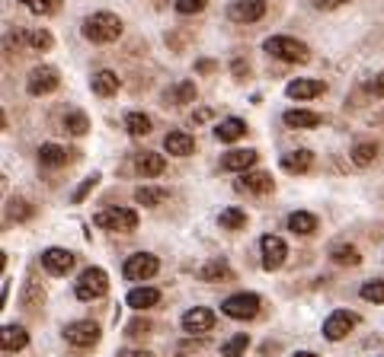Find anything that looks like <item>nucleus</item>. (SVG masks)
<instances>
[{"label": "nucleus", "mask_w": 384, "mask_h": 357, "mask_svg": "<svg viewBox=\"0 0 384 357\" xmlns=\"http://www.w3.org/2000/svg\"><path fill=\"white\" fill-rule=\"evenodd\" d=\"M64 342L68 344H74L77 351H87V348H93V344L99 342V325L93 323V319H77V323H70V325H64Z\"/></svg>", "instance_id": "5"}, {"label": "nucleus", "mask_w": 384, "mask_h": 357, "mask_svg": "<svg viewBox=\"0 0 384 357\" xmlns=\"http://www.w3.org/2000/svg\"><path fill=\"white\" fill-rule=\"evenodd\" d=\"M196 96H199V93H196V83H192V80H180L176 86L167 89V96H163V99H167L170 105H186V103H192Z\"/></svg>", "instance_id": "25"}, {"label": "nucleus", "mask_w": 384, "mask_h": 357, "mask_svg": "<svg viewBox=\"0 0 384 357\" xmlns=\"http://www.w3.org/2000/svg\"><path fill=\"white\" fill-rule=\"evenodd\" d=\"M221 313L230 319H253L259 313V297L256 294H234L221 303Z\"/></svg>", "instance_id": "11"}, {"label": "nucleus", "mask_w": 384, "mask_h": 357, "mask_svg": "<svg viewBox=\"0 0 384 357\" xmlns=\"http://www.w3.org/2000/svg\"><path fill=\"white\" fill-rule=\"evenodd\" d=\"M311 166H314V153L311 150H292V153H285L282 157V169L285 172H292V176H301V172H311Z\"/></svg>", "instance_id": "18"}, {"label": "nucleus", "mask_w": 384, "mask_h": 357, "mask_svg": "<svg viewBox=\"0 0 384 357\" xmlns=\"http://www.w3.org/2000/svg\"><path fill=\"white\" fill-rule=\"evenodd\" d=\"M205 4H209V0H176V13H182V16L202 13Z\"/></svg>", "instance_id": "41"}, {"label": "nucleus", "mask_w": 384, "mask_h": 357, "mask_svg": "<svg viewBox=\"0 0 384 357\" xmlns=\"http://www.w3.org/2000/svg\"><path fill=\"white\" fill-rule=\"evenodd\" d=\"M234 188H237V192H247V195H256V198H266V195H273L275 182H273V172L250 169V172H240Z\"/></svg>", "instance_id": "7"}, {"label": "nucleus", "mask_w": 384, "mask_h": 357, "mask_svg": "<svg viewBox=\"0 0 384 357\" xmlns=\"http://www.w3.org/2000/svg\"><path fill=\"white\" fill-rule=\"evenodd\" d=\"M342 4H349V0H317L321 10H336V7H342Z\"/></svg>", "instance_id": "45"}, {"label": "nucleus", "mask_w": 384, "mask_h": 357, "mask_svg": "<svg viewBox=\"0 0 384 357\" xmlns=\"http://www.w3.org/2000/svg\"><path fill=\"white\" fill-rule=\"evenodd\" d=\"M375 157H378V147L368 144V141H362V144L352 147V163L356 166H371L375 163Z\"/></svg>", "instance_id": "36"}, {"label": "nucleus", "mask_w": 384, "mask_h": 357, "mask_svg": "<svg viewBox=\"0 0 384 357\" xmlns=\"http://www.w3.org/2000/svg\"><path fill=\"white\" fill-rule=\"evenodd\" d=\"M282 122L288 124V128H317V124L323 122L317 112H307V109H292L282 115Z\"/></svg>", "instance_id": "27"}, {"label": "nucleus", "mask_w": 384, "mask_h": 357, "mask_svg": "<svg viewBox=\"0 0 384 357\" xmlns=\"http://www.w3.org/2000/svg\"><path fill=\"white\" fill-rule=\"evenodd\" d=\"M356 325H359V313H352V309H336V313L327 316V323H323V338H327V342H340V338H346Z\"/></svg>", "instance_id": "9"}, {"label": "nucleus", "mask_w": 384, "mask_h": 357, "mask_svg": "<svg viewBox=\"0 0 384 357\" xmlns=\"http://www.w3.org/2000/svg\"><path fill=\"white\" fill-rule=\"evenodd\" d=\"M196 70H199V74H211V70H215V61L202 58V61H196Z\"/></svg>", "instance_id": "46"}, {"label": "nucleus", "mask_w": 384, "mask_h": 357, "mask_svg": "<svg viewBox=\"0 0 384 357\" xmlns=\"http://www.w3.org/2000/svg\"><path fill=\"white\" fill-rule=\"evenodd\" d=\"M199 278H202V281H228V278H234V275H230L228 261H209V265L199 268Z\"/></svg>", "instance_id": "31"}, {"label": "nucleus", "mask_w": 384, "mask_h": 357, "mask_svg": "<svg viewBox=\"0 0 384 357\" xmlns=\"http://www.w3.org/2000/svg\"><path fill=\"white\" fill-rule=\"evenodd\" d=\"M330 259H333L336 265H359V261H362V255H359L356 246H346V242H340V246L330 249Z\"/></svg>", "instance_id": "32"}, {"label": "nucleus", "mask_w": 384, "mask_h": 357, "mask_svg": "<svg viewBox=\"0 0 384 357\" xmlns=\"http://www.w3.org/2000/svg\"><path fill=\"white\" fill-rule=\"evenodd\" d=\"M288 230L298 236H311L317 230V217L311 211H295V214H288Z\"/></svg>", "instance_id": "24"}, {"label": "nucleus", "mask_w": 384, "mask_h": 357, "mask_svg": "<svg viewBox=\"0 0 384 357\" xmlns=\"http://www.w3.org/2000/svg\"><path fill=\"white\" fill-rule=\"evenodd\" d=\"M125 300L132 309H151V306L161 303V290L157 287H135V290H128Z\"/></svg>", "instance_id": "23"}, {"label": "nucleus", "mask_w": 384, "mask_h": 357, "mask_svg": "<svg viewBox=\"0 0 384 357\" xmlns=\"http://www.w3.org/2000/svg\"><path fill=\"white\" fill-rule=\"evenodd\" d=\"M80 35L87 41H93V45H109V41H116L122 35V20L116 13H109V10H99V13L84 20Z\"/></svg>", "instance_id": "1"}, {"label": "nucleus", "mask_w": 384, "mask_h": 357, "mask_svg": "<svg viewBox=\"0 0 384 357\" xmlns=\"http://www.w3.org/2000/svg\"><path fill=\"white\" fill-rule=\"evenodd\" d=\"M211 118V109H199L196 115H192V124H205Z\"/></svg>", "instance_id": "47"}, {"label": "nucleus", "mask_w": 384, "mask_h": 357, "mask_svg": "<svg viewBox=\"0 0 384 357\" xmlns=\"http://www.w3.org/2000/svg\"><path fill=\"white\" fill-rule=\"evenodd\" d=\"M147 332H151V323H147V319H132L128 329H125V335L128 338H141V335H147Z\"/></svg>", "instance_id": "43"}, {"label": "nucleus", "mask_w": 384, "mask_h": 357, "mask_svg": "<svg viewBox=\"0 0 384 357\" xmlns=\"http://www.w3.org/2000/svg\"><path fill=\"white\" fill-rule=\"evenodd\" d=\"M99 230H109V233H132L138 230V214L132 207H103V211L93 217Z\"/></svg>", "instance_id": "3"}, {"label": "nucleus", "mask_w": 384, "mask_h": 357, "mask_svg": "<svg viewBox=\"0 0 384 357\" xmlns=\"http://www.w3.org/2000/svg\"><path fill=\"white\" fill-rule=\"evenodd\" d=\"M58 83H61V77H58L55 67H49V64H42V67H32L26 77V93L29 96H49V93H55Z\"/></svg>", "instance_id": "8"}, {"label": "nucleus", "mask_w": 384, "mask_h": 357, "mask_svg": "<svg viewBox=\"0 0 384 357\" xmlns=\"http://www.w3.org/2000/svg\"><path fill=\"white\" fill-rule=\"evenodd\" d=\"M64 131H68V134H74V138H84L87 131H90V118H87L80 109L68 112V115H64Z\"/></svg>", "instance_id": "30"}, {"label": "nucleus", "mask_w": 384, "mask_h": 357, "mask_svg": "<svg viewBox=\"0 0 384 357\" xmlns=\"http://www.w3.org/2000/svg\"><path fill=\"white\" fill-rule=\"evenodd\" d=\"M151 128H154V122L144 112H128L125 115V131L132 138H144V134H151Z\"/></svg>", "instance_id": "28"}, {"label": "nucleus", "mask_w": 384, "mask_h": 357, "mask_svg": "<svg viewBox=\"0 0 384 357\" xmlns=\"http://www.w3.org/2000/svg\"><path fill=\"white\" fill-rule=\"evenodd\" d=\"M292 357H317V354H311V351H298V354H292Z\"/></svg>", "instance_id": "50"}, {"label": "nucleus", "mask_w": 384, "mask_h": 357, "mask_svg": "<svg viewBox=\"0 0 384 357\" xmlns=\"http://www.w3.org/2000/svg\"><path fill=\"white\" fill-rule=\"evenodd\" d=\"M16 39L29 41V48H35V51H49L51 45H55V35H51L49 29H29V32H16Z\"/></svg>", "instance_id": "26"}, {"label": "nucleus", "mask_w": 384, "mask_h": 357, "mask_svg": "<svg viewBox=\"0 0 384 357\" xmlns=\"http://www.w3.org/2000/svg\"><path fill=\"white\" fill-rule=\"evenodd\" d=\"M70 160V150L64 144H42L39 147V166H45V169H58V166H64Z\"/></svg>", "instance_id": "17"}, {"label": "nucleus", "mask_w": 384, "mask_h": 357, "mask_svg": "<svg viewBox=\"0 0 384 357\" xmlns=\"http://www.w3.org/2000/svg\"><path fill=\"white\" fill-rule=\"evenodd\" d=\"M230 67H234V77H237V80H240V77H244V74H247V70H244V67H247V64H244V61H240V58H234V64H230Z\"/></svg>", "instance_id": "48"}, {"label": "nucleus", "mask_w": 384, "mask_h": 357, "mask_svg": "<svg viewBox=\"0 0 384 357\" xmlns=\"http://www.w3.org/2000/svg\"><path fill=\"white\" fill-rule=\"evenodd\" d=\"M228 16L234 22H259L266 16V0H234L228 7Z\"/></svg>", "instance_id": "13"}, {"label": "nucleus", "mask_w": 384, "mask_h": 357, "mask_svg": "<svg viewBox=\"0 0 384 357\" xmlns=\"http://www.w3.org/2000/svg\"><path fill=\"white\" fill-rule=\"evenodd\" d=\"M135 172L154 178V176H163V172H167V163H163L161 153H138V157H135Z\"/></svg>", "instance_id": "19"}, {"label": "nucleus", "mask_w": 384, "mask_h": 357, "mask_svg": "<svg viewBox=\"0 0 384 357\" xmlns=\"http://www.w3.org/2000/svg\"><path fill=\"white\" fill-rule=\"evenodd\" d=\"M327 93V83L321 80H292L285 89L288 99H321Z\"/></svg>", "instance_id": "16"}, {"label": "nucleus", "mask_w": 384, "mask_h": 357, "mask_svg": "<svg viewBox=\"0 0 384 357\" xmlns=\"http://www.w3.org/2000/svg\"><path fill=\"white\" fill-rule=\"evenodd\" d=\"M163 147H167L170 157H189V153L196 150V141L189 138L186 131H170L167 138H163Z\"/></svg>", "instance_id": "20"}, {"label": "nucleus", "mask_w": 384, "mask_h": 357, "mask_svg": "<svg viewBox=\"0 0 384 357\" xmlns=\"http://www.w3.org/2000/svg\"><path fill=\"white\" fill-rule=\"evenodd\" d=\"M106 290H109V278H106L103 268H87L84 275L77 278V284H74L77 300H84V303L99 300V297H103Z\"/></svg>", "instance_id": "4"}, {"label": "nucleus", "mask_w": 384, "mask_h": 357, "mask_svg": "<svg viewBox=\"0 0 384 357\" xmlns=\"http://www.w3.org/2000/svg\"><path fill=\"white\" fill-rule=\"evenodd\" d=\"M247 348H250V335H244V332H240V335L228 338V342L221 344V354H224V357H240Z\"/></svg>", "instance_id": "37"}, {"label": "nucleus", "mask_w": 384, "mask_h": 357, "mask_svg": "<svg viewBox=\"0 0 384 357\" xmlns=\"http://www.w3.org/2000/svg\"><path fill=\"white\" fill-rule=\"evenodd\" d=\"M263 48H266V55L279 58V61H285V64H307V58H311L304 41L292 39V35H269Z\"/></svg>", "instance_id": "2"}, {"label": "nucleus", "mask_w": 384, "mask_h": 357, "mask_svg": "<svg viewBox=\"0 0 384 357\" xmlns=\"http://www.w3.org/2000/svg\"><path fill=\"white\" fill-rule=\"evenodd\" d=\"M167 198V192L157 186H141L138 192H135V201H138L141 207H154V205H161V201Z\"/></svg>", "instance_id": "34"}, {"label": "nucleus", "mask_w": 384, "mask_h": 357, "mask_svg": "<svg viewBox=\"0 0 384 357\" xmlns=\"http://www.w3.org/2000/svg\"><path fill=\"white\" fill-rule=\"evenodd\" d=\"M359 294H362V300H368V303H384V278H375V281H365Z\"/></svg>", "instance_id": "39"}, {"label": "nucleus", "mask_w": 384, "mask_h": 357, "mask_svg": "<svg viewBox=\"0 0 384 357\" xmlns=\"http://www.w3.org/2000/svg\"><path fill=\"white\" fill-rule=\"evenodd\" d=\"M244 134H247V122H240V118H224L215 128V138L221 141V144H234V141H240Z\"/></svg>", "instance_id": "22"}, {"label": "nucleus", "mask_w": 384, "mask_h": 357, "mask_svg": "<svg viewBox=\"0 0 384 357\" xmlns=\"http://www.w3.org/2000/svg\"><path fill=\"white\" fill-rule=\"evenodd\" d=\"M218 223H221L224 230H240V227H247V214L240 211V207H224V211L218 214Z\"/></svg>", "instance_id": "33"}, {"label": "nucleus", "mask_w": 384, "mask_h": 357, "mask_svg": "<svg viewBox=\"0 0 384 357\" xmlns=\"http://www.w3.org/2000/svg\"><path fill=\"white\" fill-rule=\"evenodd\" d=\"M119 357H151V354H147V351H122Z\"/></svg>", "instance_id": "49"}, {"label": "nucleus", "mask_w": 384, "mask_h": 357, "mask_svg": "<svg viewBox=\"0 0 384 357\" xmlns=\"http://www.w3.org/2000/svg\"><path fill=\"white\" fill-rule=\"evenodd\" d=\"M39 300H45V294H39V287H35V284H29V290H26V306L32 309Z\"/></svg>", "instance_id": "44"}, {"label": "nucleus", "mask_w": 384, "mask_h": 357, "mask_svg": "<svg viewBox=\"0 0 384 357\" xmlns=\"http://www.w3.org/2000/svg\"><path fill=\"white\" fill-rule=\"evenodd\" d=\"M32 214H35L32 205H26L23 198H13V201L7 205V223H13V220H16V223H23V220H29Z\"/></svg>", "instance_id": "35"}, {"label": "nucleus", "mask_w": 384, "mask_h": 357, "mask_svg": "<svg viewBox=\"0 0 384 357\" xmlns=\"http://www.w3.org/2000/svg\"><path fill=\"white\" fill-rule=\"evenodd\" d=\"M157 271H161V261L151 252H135V255H128L125 265H122V275H125L128 281H147V278H154Z\"/></svg>", "instance_id": "6"}, {"label": "nucleus", "mask_w": 384, "mask_h": 357, "mask_svg": "<svg viewBox=\"0 0 384 357\" xmlns=\"http://www.w3.org/2000/svg\"><path fill=\"white\" fill-rule=\"evenodd\" d=\"M256 160H259L256 150H247V147L244 150H228L221 157V169L224 172H250V166L256 163Z\"/></svg>", "instance_id": "15"}, {"label": "nucleus", "mask_w": 384, "mask_h": 357, "mask_svg": "<svg viewBox=\"0 0 384 357\" xmlns=\"http://www.w3.org/2000/svg\"><path fill=\"white\" fill-rule=\"evenodd\" d=\"M97 186H99V172H93V176H87L84 182H80V188H77V192H74V198H70V201H74V205H80V201H87V195H90Z\"/></svg>", "instance_id": "40"}, {"label": "nucleus", "mask_w": 384, "mask_h": 357, "mask_svg": "<svg viewBox=\"0 0 384 357\" xmlns=\"http://www.w3.org/2000/svg\"><path fill=\"white\" fill-rule=\"evenodd\" d=\"M182 329L189 335H209L215 329V313L209 306H192L186 309V316H182Z\"/></svg>", "instance_id": "12"}, {"label": "nucleus", "mask_w": 384, "mask_h": 357, "mask_svg": "<svg viewBox=\"0 0 384 357\" xmlns=\"http://www.w3.org/2000/svg\"><path fill=\"white\" fill-rule=\"evenodd\" d=\"M29 344V332L23 325H4V351H23Z\"/></svg>", "instance_id": "29"}, {"label": "nucleus", "mask_w": 384, "mask_h": 357, "mask_svg": "<svg viewBox=\"0 0 384 357\" xmlns=\"http://www.w3.org/2000/svg\"><path fill=\"white\" fill-rule=\"evenodd\" d=\"M20 4H26L35 16H51L61 10V0H20Z\"/></svg>", "instance_id": "38"}, {"label": "nucleus", "mask_w": 384, "mask_h": 357, "mask_svg": "<svg viewBox=\"0 0 384 357\" xmlns=\"http://www.w3.org/2000/svg\"><path fill=\"white\" fill-rule=\"evenodd\" d=\"M42 268L49 271V275L61 278V275H68L70 268H74V255H70L68 249L51 246V249H45V252H42Z\"/></svg>", "instance_id": "14"}, {"label": "nucleus", "mask_w": 384, "mask_h": 357, "mask_svg": "<svg viewBox=\"0 0 384 357\" xmlns=\"http://www.w3.org/2000/svg\"><path fill=\"white\" fill-rule=\"evenodd\" d=\"M365 93L371 99H384V74H375L368 83H365Z\"/></svg>", "instance_id": "42"}, {"label": "nucleus", "mask_w": 384, "mask_h": 357, "mask_svg": "<svg viewBox=\"0 0 384 357\" xmlns=\"http://www.w3.org/2000/svg\"><path fill=\"white\" fill-rule=\"evenodd\" d=\"M259 252H263V268H266V271H275V268H282V265H285V259H288L285 240H282V236H275V233H266L263 240H259Z\"/></svg>", "instance_id": "10"}, {"label": "nucleus", "mask_w": 384, "mask_h": 357, "mask_svg": "<svg viewBox=\"0 0 384 357\" xmlns=\"http://www.w3.org/2000/svg\"><path fill=\"white\" fill-rule=\"evenodd\" d=\"M90 86H93V93H97V96L109 99V96H116V93H119V77L112 74V70H97V74H93V80H90Z\"/></svg>", "instance_id": "21"}]
</instances>
